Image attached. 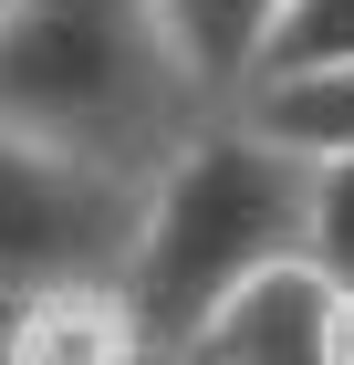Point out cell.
I'll return each instance as SVG.
<instances>
[{"label": "cell", "mask_w": 354, "mask_h": 365, "mask_svg": "<svg viewBox=\"0 0 354 365\" xmlns=\"http://www.w3.org/2000/svg\"><path fill=\"white\" fill-rule=\"evenodd\" d=\"M209 115L219 105L188 94L146 0H0V125L53 157L146 188Z\"/></svg>", "instance_id": "cell-1"}, {"label": "cell", "mask_w": 354, "mask_h": 365, "mask_svg": "<svg viewBox=\"0 0 354 365\" xmlns=\"http://www.w3.org/2000/svg\"><path fill=\"white\" fill-rule=\"evenodd\" d=\"M271 261H302V157L271 146L250 115H209L146 178V209H136V240H125L115 292L146 324V344L177 355L209 324L219 292H240Z\"/></svg>", "instance_id": "cell-2"}, {"label": "cell", "mask_w": 354, "mask_h": 365, "mask_svg": "<svg viewBox=\"0 0 354 365\" xmlns=\"http://www.w3.org/2000/svg\"><path fill=\"white\" fill-rule=\"evenodd\" d=\"M136 209H146L136 178H105L83 157H53L21 125H0V303H21L42 282H115Z\"/></svg>", "instance_id": "cell-3"}, {"label": "cell", "mask_w": 354, "mask_h": 365, "mask_svg": "<svg viewBox=\"0 0 354 365\" xmlns=\"http://www.w3.org/2000/svg\"><path fill=\"white\" fill-rule=\"evenodd\" d=\"M323 313H333V282L313 261H271L240 292H219L209 324L167 365H323Z\"/></svg>", "instance_id": "cell-4"}, {"label": "cell", "mask_w": 354, "mask_h": 365, "mask_svg": "<svg viewBox=\"0 0 354 365\" xmlns=\"http://www.w3.org/2000/svg\"><path fill=\"white\" fill-rule=\"evenodd\" d=\"M11 365H167L115 282H42L11 303Z\"/></svg>", "instance_id": "cell-5"}, {"label": "cell", "mask_w": 354, "mask_h": 365, "mask_svg": "<svg viewBox=\"0 0 354 365\" xmlns=\"http://www.w3.org/2000/svg\"><path fill=\"white\" fill-rule=\"evenodd\" d=\"M281 0H146V21H157L167 63L188 73L198 105H240L250 94V63H261V31H271Z\"/></svg>", "instance_id": "cell-6"}, {"label": "cell", "mask_w": 354, "mask_h": 365, "mask_svg": "<svg viewBox=\"0 0 354 365\" xmlns=\"http://www.w3.org/2000/svg\"><path fill=\"white\" fill-rule=\"evenodd\" d=\"M229 115H250L292 157H354V73H292V84H250Z\"/></svg>", "instance_id": "cell-7"}, {"label": "cell", "mask_w": 354, "mask_h": 365, "mask_svg": "<svg viewBox=\"0 0 354 365\" xmlns=\"http://www.w3.org/2000/svg\"><path fill=\"white\" fill-rule=\"evenodd\" d=\"M292 73H354V0H281L271 11L250 84H292Z\"/></svg>", "instance_id": "cell-8"}, {"label": "cell", "mask_w": 354, "mask_h": 365, "mask_svg": "<svg viewBox=\"0 0 354 365\" xmlns=\"http://www.w3.org/2000/svg\"><path fill=\"white\" fill-rule=\"evenodd\" d=\"M302 261L354 292V157H302Z\"/></svg>", "instance_id": "cell-9"}, {"label": "cell", "mask_w": 354, "mask_h": 365, "mask_svg": "<svg viewBox=\"0 0 354 365\" xmlns=\"http://www.w3.org/2000/svg\"><path fill=\"white\" fill-rule=\"evenodd\" d=\"M323 365H354V292H333L323 313Z\"/></svg>", "instance_id": "cell-10"}, {"label": "cell", "mask_w": 354, "mask_h": 365, "mask_svg": "<svg viewBox=\"0 0 354 365\" xmlns=\"http://www.w3.org/2000/svg\"><path fill=\"white\" fill-rule=\"evenodd\" d=\"M0 365H11V303H0Z\"/></svg>", "instance_id": "cell-11"}]
</instances>
